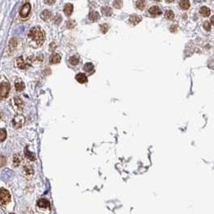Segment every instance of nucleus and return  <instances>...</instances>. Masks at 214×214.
Listing matches in <instances>:
<instances>
[{
  "label": "nucleus",
  "instance_id": "obj_17",
  "mask_svg": "<svg viewBox=\"0 0 214 214\" xmlns=\"http://www.w3.org/2000/svg\"><path fill=\"white\" fill-rule=\"evenodd\" d=\"M38 206L42 208H45L49 207V202L46 199H40L38 201Z\"/></svg>",
  "mask_w": 214,
  "mask_h": 214
},
{
  "label": "nucleus",
  "instance_id": "obj_6",
  "mask_svg": "<svg viewBox=\"0 0 214 214\" xmlns=\"http://www.w3.org/2000/svg\"><path fill=\"white\" fill-rule=\"evenodd\" d=\"M149 14L151 15H152V16H159L161 15V10L159 9V7H157V6H153V7H150L149 10Z\"/></svg>",
  "mask_w": 214,
  "mask_h": 214
},
{
  "label": "nucleus",
  "instance_id": "obj_33",
  "mask_svg": "<svg viewBox=\"0 0 214 214\" xmlns=\"http://www.w3.org/2000/svg\"><path fill=\"white\" fill-rule=\"evenodd\" d=\"M6 163H7V160L5 159V157L3 156H0V168L4 167L6 164Z\"/></svg>",
  "mask_w": 214,
  "mask_h": 214
},
{
  "label": "nucleus",
  "instance_id": "obj_25",
  "mask_svg": "<svg viewBox=\"0 0 214 214\" xmlns=\"http://www.w3.org/2000/svg\"><path fill=\"white\" fill-rule=\"evenodd\" d=\"M7 138V132L4 129L0 130V142H4Z\"/></svg>",
  "mask_w": 214,
  "mask_h": 214
},
{
  "label": "nucleus",
  "instance_id": "obj_4",
  "mask_svg": "<svg viewBox=\"0 0 214 214\" xmlns=\"http://www.w3.org/2000/svg\"><path fill=\"white\" fill-rule=\"evenodd\" d=\"M25 122V118L23 115L21 114H18L14 118L13 120H12V124L15 128H20L23 125Z\"/></svg>",
  "mask_w": 214,
  "mask_h": 214
},
{
  "label": "nucleus",
  "instance_id": "obj_28",
  "mask_svg": "<svg viewBox=\"0 0 214 214\" xmlns=\"http://www.w3.org/2000/svg\"><path fill=\"white\" fill-rule=\"evenodd\" d=\"M69 62L72 65H77L79 62V59L77 56H72L71 58L69 59Z\"/></svg>",
  "mask_w": 214,
  "mask_h": 214
},
{
  "label": "nucleus",
  "instance_id": "obj_15",
  "mask_svg": "<svg viewBox=\"0 0 214 214\" xmlns=\"http://www.w3.org/2000/svg\"><path fill=\"white\" fill-rule=\"evenodd\" d=\"M200 13L202 16L204 17H208L211 13V11L210 9L207 7H202L200 9Z\"/></svg>",
  "mask_w": 214,
  "mask_h": 214
},
{
  "label": "nucleus",
  "instance_id": "obj_30",
  "mask_svg": "<svg viewBox=\"0 0 214 214\" xmlns=\"http://www.w3.org/2000/svg\"><path fill=\"white\" fill-rule=\"evenodd\" d=\"M14 101H15V104L19 108H20V106H22V105H23V101L21 100L20 98H19V97H15Z\"/></svg>",
  "mask_w": 214,
  "mask_h": 214
},
{
  "label": "nucleus",
  "instance_id": "obj_16",
  "mask_svg": "<svg viewBox=\"0 0 214 214\" xmlns=\"http://www.w3.org/2000/svg\"><path fill=\"white\" fill-rule=\"evenodd\" d=\"M101 12H102V14H103L104 15H106V16H110V15H111L112 13H113V11H112V9H111V7H101Z\"/></svg>",
  "mask_w": 214,
  "mask_h": 214
},
{
  "label": "nucleus",
  "instance_id": "obj_39",
  "mask_svg": "<svg viewBox=\"0 0 214 214\" xmlns=\"http://www.w3.org/2000/svg\"><path fill=\"white\" fill-rule=\"evenodd\" d=\"M11 214H14V213H11Z\"/></svg>",
  "mask_w": 214,
  "mask_h": 214
},
{
  "label": "nucleus",
  "instance_id": "obj_29",
  "mask_svg": "<svg viewBox=\"0 0 214 214\" xmlns=\"http://www.w3.org/2000/svg\"><path fill=\"white\" fill-rule=\"evenodd\" d=\"M17 44H18V43H17V39H16L13 38V39H11V41H10V48H11V49H15V47L17 46Z\"/></svg>",
  "mask_w": 214,
  "mask_h": 214
},
{
  "label": "nucleus",
  "instance_id": "obj_26",
  "mask_svg": "<svg viewBox=\"0 0 214 214\" xmlns=\"http://www.w3.org/2000/svg\"><path fill=\"white\" fill-rule=\"evenodd\" d=\"M122 0H115L114 3H113V6H114L115 8H118L119 9L121 7H122Z\"/></svg>",
  "mask_w": 214,
  "mask_h": 214
},
{
  "label": "nucleus",
  "instance_id": "obj_32",
  "mask_svg": "<svg viewBox=\"0 0 214 214\" xmlns=\"http://www.w3.org/2000/svg\"><path fill=\"white\" fill-rule=\"evenodd\" d=\"M108 29H109V26L107 24H101V31L102 33H106Z\"/></svg>",
  "mask_w": 214,
  "mask_h": 214
},
{
  "label": "nucleus",
  "instance_id": "obj_8",
  "mask_svg": "<svg viewBox=\"0 0 214 214\" xmlns=\"http://www.w3.org/2000/svg\"><path fill=\"white\" fill-rule=\"evenodd\" d=\"M99 18H100V15H99V14L97 11H92L89 12V20L92 21V22H95V21H97V20H99Z\"/></svg>",
  "mask_w": 214,
  "mask_h": 214
},
{
  "label": "nucleus",
  "instance_id": "obj_12",
  "mask_svg": "<svg viewBox=\"0 0 214 214\" xmlns=\"http://www.w3.org/2000/svg\"><path fill=\"white\" fill-rule=\"evenodd\" d=\"M130 22L133 25H136V24H138V23H139V22H141V20H142V18L140 16H139V15H131V16H130Z\"/></svg>",
  "mask_w": 214,
  "mask_h": 214
},
{
  "label": "nucleus",
  "instance_id": "obj_3",
  "mask_svg": "<svg viewBox=\"0 0 214 214\" xmlns=\"http://www.w3.org/2000/svg\"><path fill=\"white\" fill-rule=\"evenodd\" d=\"M10 91V84L7 81H4L0 84V97L5 98L8 96Z\"/></svg>",
  "mask_w": 214,
  "mask_h": 214
},
{
  "label": "nucleus",
  "instance_id": "obj_35",
  "mask_svg": "<svg viewBox=\"0 0 214 214\" xmlns=\"http://www.w3.org/2000/svg\"><path fill=\"white\" fill-rule=\"evenodd\" d=\"M56 0H44V3L46 4H49V5H51V4H53L55 3Z\"/></svg>",
  "mask_w": 214,
  "mask_h": 214
},
{
  "label": "nucleus",
  "instance_id": "obj_9",
  "mask_svg": "<svg viewBox=\"0 0 214 214\" xmlns=\"http://www.w3.org/2000/svg\"><path fill=\"white\" fill-rule=\"evenodd\" d=\"M73 11V6L70 4H66L65 6V8H64V12L65 14L67 15V16H70Z\"/></svg>",
  "mask_w": 214,
  "mask_h": 214
},
{
  "label": "nucleus",
  "instance_id": "obj_10",
  "mask_svg": "<svg viewBox=\"0 0 214 214\" xmlns=\"http://www.w3.org/2000/svg\"><path fill=\"white\" fill-rule=\"evenodd\" d=\"M61 56L57 53H53L52 56L50 57V63L51 64H57V63L61 62Z\"/></svg>",
  "mask_w": 214,
  "mask_h": 214
},
{
  "label": "nucleus",
  "instance_id": "obj_22",
  "mask_svg": "<svg viewBox=\"0 0 214 214\" xmlns=\"http://www.w3.org/2000/svg\"><path fill=\"white\" fill-rule=\"evenodd\" d=\"M146 6V2L145 0H138L136 2V7L139 9V10H143Z\"/></svg>",
  "mask_w": 214,
  "mask_h": 214
},
{
  "label": "nucleus",
  "instance_id": "obj_37",
  "mask_svg": "<svg viewBox=\"0 0 214 214\" xmlns=\"http://www.w3.org/2000/svg\"><path fill=\"white\" fill-rule=\"evenodd\" d=\"M165 1L167 2V3H172L174 0H165Z\"/></svg>",
  "mask_w": 214,
  "mask_h": 214
},
{
  "label": "nucleus",
  "instance_id": "obj_36",
  "mask_svg": "<svg viewBox=\"0 0 214 214\" xmlns=\"http://www.w3.org/2000/svg\"><path fill=\"white\" fill-rule=\"evenodd\" d=\"M211 23H213V24H214V16H213L211 18Z\"/></svg>",
  "mask_w": 214,
  "mask_h": 214
},
{
  "label": "nucleus",
  "instance_id": "obj_20",
  "mask_svg": "<svg viewBox=\"0 0 214 214\" xmlns=\"http://www.w3.org/2000/svg\"><path fill=\"white\" fill-rule=\"evenodd\" d=\"M24 156H26L27 158L28 159H30V160H32L33 161V160L36 159V156H35V155H34L33 153L31 152L27 148H25V150H24Z\"/></svg>",
  "mask_w": 214,
  "mask_h": 214
},
{
  "label": "nucleus",
  "instance_id": "obj_14",
  "mask_svg": "<svg viewBox=\"0 0 214 214\" xmlns=\"http://www.w3.org/2000/svg\"><path fill=\"white\" fill-rule=\"evenodd\" d=\"M15 89L18 92H20L24 89L25 88V84L23 83V81L21 80H18V81H15Z\"/></svg>",
  "mask_w": 214,
  "mask_h": 214
},
{
  "label": "nucleus",
  "instance_id": "obj_34",
  "mask_svg": "<svg viewBox=\"0 0 214 214\" xmlns=\"http://www.w3.org/2000/svg\"><path fill=\"white\" fill-rule=\"evenodd\" d=\"M203 26H204V29L206 30V31H208V32H209V31L211 30L210 23H209L208 21H205V22L204 23V25H203Z\"/></svg>",
  "mask_w": 214,
  "mask_h": 214
},
{
  "label": "nucleus",
  "instance_id": "obj_5",
  "mask_svg": "<svg viewBox=\"0 0 214 214\" xmlns=\"http://www.w3.org/2000/svg\"><path fill=\"white\" fill-rule=\"evenodd\" d=\"M30 11H31V5L30 4H25L23 5L21 10H20V15L21 18H27L29 15Z\"/></svg>",
  "mask_w": 214,
  "mask_h": 214
},
{
  "label": "nucleus",
  "instance_id": "obj_18",
  "mask_svg": "<svg viewBox=\"0 0 214 214\" xmlns=\"http://www.w3.org/2000/svg\"><path fill=\"white\" fill-rule=\"evenodd\" d=\"M16 63H17V66H18L20 68H21V69H24V68H26L25 61H24V60H23V58L22 56H20V57H19V58L17 59Z\"/></svg>",
  "mask_w": 214,
  "mask_h": 214
},
{
  "label": "nucleus",
  "instance_id": "obj_38",
  "mask_svg": "<svg viewBox=\"0 0 214 214\" xmlns=\"http://www.w3.org/2000/svg\"><path fill=\"white\" fill-rule=\"evenodd\" d=\"M155 1H157V2H159V1H161V0H155Z\"/></svg>",
  "mask_w": 214,
  "mask_h": 214
},
{
  "label": "nucleus",
  "instance_id": "obj_19",
  "mask_svg": "<svg viewBox=\"0 0 214 214\" xmlns=\"http://www.w3.org/2000/svg\"><path fill=\"white\" fill-rule=\"evenodd\" d=\"M21 163V157H20V154H15L13 156V165L14 167H18L20 165Z\"/></svg>",
  "mask_w": 214,
  "mask_h": 214
},
{
  "label": "nucleus",
  "instance_id": "obj_2",
  "mask_svg": "<svg viewBox=\"0 0 214 214\" xmlns=\"http://www.w3.org/2000/svg\"><path fill=\"white\" fill-rule=\"evenodd\" d=\"M11 201L10 192L5 188H0V203L7 204Z\"/></svg>",
  "mask_w": 214,
  "mask_h": 214
},
{
  "label": "nucleus",
  "instance_id": "obj_27",
  "mask_svg": "<svg viewBox=\"0 0 214 214\" xmlns=\"http://www.w3.org/2000/svg\"><path fill=\"white\" fill-rule=\"evenodd\" d=\"M66 25H67V27L69 28V29H72V28H73L76 25V22H75L74 20H68L67 21V23H66Z\"/></svg>",
  "mask_w": 214,
  "mask_h": 214
},
{
  "label": "nucleus",
  "instance_id": "obj_24",
  "mask_svg": "<svg viewBox=\"0 0 214 214\" xmlns=\"http://www.w3.org/2000/svg\"><path fill=\"white\" fill-rule=\"evenodd\" d=\"M165 18L167 20H173L174 19V13H173V11L171 10L167 11L165 12Z\"/></svg>",
  "mask_w": 214,
  "mask_h": 214
},
{
  "label": "nucleus",
  "instance_id": "obj_21",
  "mask_svg": "<svg viewBox=\"0 0 214 214\" xmlns=\"http://www.w3.org/2000/svg\"><path fill=\"white\" fill-rule=\"evenodd\" d=\"M23 169H24V172H25L27 175H32L33 173H34V172H33L32 167L31 165L24 166Z\"/></svg>",
  "mask_w": 214,
  "mask_h": 214
},
{
  "label": "nucleus",
  "instance_id": "obj_23",
  "mask_svg": "<svg viewBox=\"0 0 214 214\" xmlns=\"http://www.w3.org/2000/svg\"><path fill=\"white\" fill-rule=\"evenodd\" d=\"M94 65L92 63H86L84 66V70L87 73H90L94 70Z\"/></svg>",
  "mask_w": 214,
  "mask_h": 214
},
{
  "label": "nucleus",
  "instance_id": "obj_1",
  "mask_svg": "<svg viewBox=\"0 0 214 214\" xmlns=\"http://www.w3.org/2000/svg\"><path fill=\"white\" fill-rule=\"evenodd\" d=\"M44 41V35L43 31L39 27H35L30 30L27 35V42L31 47L38 48L43 44Z\"/></svg>",
  "mask_w": 214,
  "mask_h": 214
},
{
  "label": "nucleus",
  "instance_id": "obj_7",
  "mask_svg": "<svg viewBox=\"0 0 214 214\" xmlns=\"http://www.w3.org/2000/svg\"><path fill=\"white\" fill-rule=\"evenodd\" d=\"M76 80H77L79 83H81V84H85V83L88 81L87 77L85 76V74L82 73H78V74L76 75Z\"/></svg>",
  "mask_w": 214,
  "mask_h": 214
},
{
  "label": "nucleus",
  "instance_id": "obj_13",
  "mask_svg": "<svg viewBox=\"0 0 214 214\" xmlns=\"http://www.w3.org/2000/svg\"><path fill=\"white\" fill-rule=\"evenodd\" d=\"M179 5H180V8H182L183 10H188V8L190 7V2L188 0H180Z\"/></svg>",
  "mask_w": 214,
  "mask_h": 214
},
{
  "label": "nucleus",
  "instance_id": "obj_11",
  "mask_svg": "<svg viewBox=\"0 0 214 214\" xmlns=\"http://www.w3.org/2000/svg\"><path fill=\"white\" fill-rule=\"evenodd\" d=\"M51 17H52V13L49 10L43 11L40 14V18L43 20H49V19H51Z\"/></svg>",
  "mask_w": 214,
  "mask_h": 214
},
{
  "label": "nucleus",
  "instance_id": "obj_31",
  "mask_svg": "<svg viewBox=\"0 0 214 214\" xmlns=\"http://www.w3.org/2000/svg\"><path fill=\"white\" fill-rule=\"evenodd\" d=\"M61 20H62L61 16L60 15H57L54 18V20H53V21H54V23H55V24H60L61 22Z\"/></svg>",
  "mask_w": 214,
  "mask_h": 214
}]
</instances>
